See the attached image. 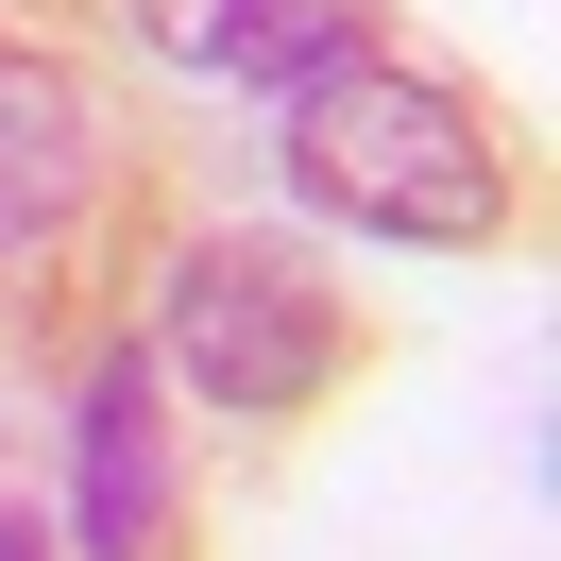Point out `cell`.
Wrapping results in <instances>:
<instances>
[{"mask_svg":"<svg viewBox=\"0 0 561 561\" xmlns=\"http://www.w3.org/2000/svg\"><path fill=\"white\" fill-rule=\"evenodd\" d=\"M289 187L357 239H493L511 221V153L459 85L375 69V51H323L289 85Z\"/></svg>","mask_w":561,"mask_h":561,"instance_id":"cell-1","label":"cell"},{"mask_svg":"<svg viewBox=\"0 0 561 561\" xmlns=\"http://www.w3.org/2000/svg\"><path fill=\"white\" fill-rule=\"evenodd\" d=\"M69 493H85V561H153L171 527V459H153V357H103L69 409Z\"/></svg>","mask_w":561,"mask_h":561,"instance_id":"cell-4","label":"cell"},{"mask_svg":"<svg viewBox=\"0 0 561 561\" xmlns=\"http://www.w3.org/2000/svg\"><path fill=\"white\" fill-rule=\"evenodd\" d=\"M171 69H221V85H307L323 51H357V0H119Z\"/></svg>","mask_w":561,"mask_h":561,"instance_id":"cell-5","label":"cell"},{"mask_svg":"<svg viewBox=\"0 0 561 561\" xmlns=\"http://www.w3.org/2000/svg\"><path fill=\"white\" fill-rule=\"evenodd\" d=\"M0 561H35V527H0Z\"/></svg>","mask_w":561,"mask_h":561,"instance_id":"cell-6","label":"cell"},{"mask_svg":"<svg viewBox=\"0 0 561 561\" xmlns=\"http://www.w3.org/2000/svg\"><path fill=\"white\" fill-rule=\"evenodd\" d=\"M171 375L205 391V409L273 425V409H307V391L341 375V307L307 289L289 239H187L171 255Z\"/></svg>","mask_w":561,"mask_h":561,"instance_id":"cell-2","label":"cell"},{"mask_svg":"<svg viewBox=\"0 0 561 561\" xmlns=\"http://www.w3.org/2000/svg\"><path fill=\"white\" fill-rule=\"evenodd\" d=\"M103 187V103L51 51H0V255H35L51 221H85Z\"/></svg>","mask_w":561,"mask_h":561,"instance_id":"cell-3","label":"cell"}]
</instances>
